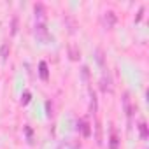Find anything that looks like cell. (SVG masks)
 <instances>
[{"instance_id":"cell-1","label":"cell","mask_w":149,"mask_h":149,"mask_svg":"<svg viewBox=\"0 0 149 149\" xmlns=\"http://www.w3.org/2000/svg\"><path fill=\"white\" fill-rule=\"evenodd\" d=\"M123 104H125V111H126V116H128V119H130V118H132V105H130V98H128V93H125Z\"/></svg>"},{"instance_id":"cell-2","label":"cell","mask_w":149,"mask_h":149,"mask_svg":"<svg viewBox=\"0 0 149 149\" xmlns=\"http://www.w3.org/2000/svg\"><path fill=\"white\" fill-rule=\"evenodd\" d=\"M114 21H116V18H114V13H105V23H107V26H112L114 25Z\"/></svg>"},{"instance_id":"cell-3","label":"cell","mask_w":149,"mask_h":149,"mask_svg":"<svg viewBox=\"0 0 149 149\" xmlns=\"http://www.w3.org/2000/svg\"><path fill=\"white\" fill-rule=\"evenodd\" d=\"M39 68H40V77L42 79H47V65H46V61H40Z\"/></svg>"},{"instance_id":"cell-4","label":"cell","mask_w":149,"mask_h":149,"mask_svg":"<svg viewBox=\"0 0 149 149\" xmlns=\"http://www.w3.org/2000/svg\"><path fill=\"white\" fill-rule=\"evenodd\" d=\"M139 130H140V137L146 140V139H147V125H146L144 121H140V126H139Z\"/></svg>"},{"instance_id":"cell-5","label":"cell","mask_w":149,"mask_h":149,"mask_svg":"<svg viewBox=\"0 0 149 149\" xmlns=\"http://www.w3.org/2000/svg\"><path fill=\"white\" fill-rule=\"evenodd\" d=\"M7 53H9V44L4 42V44H2V49H0V56H2V60L7 58Z\"/></svg>"},{"instance_id":"cell-6","label":"cell","mask_w":149,"mask_h":149,"mask_svg":"<svg viewBox=\"0 0 149 149\" xmlns=\"http://www.w3.org/2000/svg\"><path fill=\"white\" fill-rule=\"evenodd\" d=\"M81 128H83V133L84 135H90V128H88V123L86 121H81Z\"/></svg>"},{"instance_id":"cell-7","label":"cell","mask_w":149,"mask_h":149,"mask_svg":"<svg viewBox=\"0 0 149 149\" xmlns=\"http://www.w3.org/2000/svg\"><path fill=\"white\" fill-rule=\"evenodd\" d=\"M28 100H30V93L25 91V95H23V104H28Z\"/></svg>"}]
</instances>
